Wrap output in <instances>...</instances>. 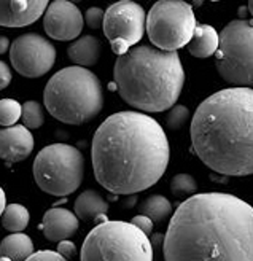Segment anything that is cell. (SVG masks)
<instances>
[{
  "label": "cell",
  "instance_id": "6da1fadb",
  "mask_svg": "<svg viewBox=\"0 0 253 261\" xmlns=\"http://www.w3.org/2000/svg\"><path fill=\"white\" fill-rule=\"evenodd\" d=\"M166 261H253V208L226 193H201L172 214Z\"/></svg>",
  "mask_w": 253,
  "mask_h": 261
},
{
  "label": "cell",
  "instance_id": "7a4b0ae2",
  "mask_svg": "<svg viewBox=\"0 0 253 261\" xmlns=\"http://www.w3.org/2000/svg\"><path fill=\"white\" fill-rule=\"evenodd\" d=\"M91 154L94 177L105 190L136 194L164 175L170 147L155 118L140 112H118L97 127Z\"/></svg>",
  "mask_w": 253,
  "mask_h": 261
},
{
  "label": "cell",
  "instance_id": "3957f363",
  "mask_svg": "<svg viewBox=\"0 0 253 261\" xmlns=\"http://www.w3.org/2000/svg\"><path fill=\"white\" fill-rule=\"evenodd\" d=\"M191 145L214 172L245 177L253 172V91L228 88L207 97L193 115Z\"/></svg>",
  "mask_w": 253,
  "mask_h": 261
},
{
  "label": "cell",
  "instance_id": "277c9868",
  "mask_svg": "<svg viewBox=\"0 0 253 261\" xmlns=\"http://www.w3.org/2000/svg\"><path fill=\"white\" fill-rule=\"evenodd\" d=\"M121 99L142 112H163L175 106L185 85V70L177 51L142 45L119 56L113 69Z\"/></svg>",
  "mask_w": 253,
  "mask_h": 261
},
{
  "label": "cell",
  "instance_id": "5b68a950",
  "mask_svg": "<svg viewBox=\"0 0 253 261\" xmlns=\"http://www.w3.org/2000/svg\"><path fill=\"white\" fill-rule=\"evenodd\" d=\"M43 102L53 118L65 124H83L100 113L104 89L88 69L72 65L56 72L43 91Z\"/></svg>",
  "mask_w": 253,
  "mask_h": 261
},
{
  "label": "cell",
  "instance_id": "8992f818",
  "mask_svg": "<svg viewBox=\"0 0 253 261\" xmlns=\"http://www.w3.org/2000/svg\"><path fill=\"white\" fill-rule=\"evenodd\" d=\"M80 261H153V245L132 223L107 220L86 236Z\"/></svg>",
  "mask_w": 253,
  "mask_h": 261
},
{
  "label": "cell",
  "instance_id": "52a82bcc",
  "mask_svg": "<svg viewBox=\"0 0 253 261\" xmlns=\"http://www.w3.org/2000/svg\"><path fill=\"white\" fill-rule=\"evenodd\" d=\"M34 178L40 190L51 196H69L85 177V158L67 143H53L40 150L34 161Z\"/></svg>",
  "mask_w": 253,
  "mask_h": 261
},
{
  "label": "cell",
  "instance_id": "ba28073f",
  "mask_svg": "<svg viewBox=\"0 0 253 261\" xmlns=\"http://www.w3.org/2000/svg\"><path fill=\"white\" fill-rule=\"evenodd\" d=\"M215 65L224 82L237 88L253 83V28L248 19L231 21L218 34Z\"/></svg>",
  "mask_w": 253,
  "mask_h": 261
},
{
  "label": "cell",
  "instance_id": "9c48e42d",
  "mask_svg": "<svg viewBox=\"0 0 253 261\" xmlns=\"http://www.w3.org/2000/svg\"><path fill=\"white\" fill-rule=\"evenodd\" d=\"M193 7L183 0H159L145 18V32L161 51H177L190 43L196 29Z\"/></svg>",
  "mask_w": 253,
  "mask_h": 261
},
{
  "label": "cell",
  "instance_id": "30bf717a",
  "mask_svg": "<svg viewBox=\"0 0 253 261\" xmlns=\"http://www.w3.org/2000/svg\"><path fill=\"white\" fill-rule=\"evenodd\" d=\"M145 10L132 0H119L104 11L102 29L112 51L119 58L137 45L145 34Z\"/></svg>",
  "mask_w": 253,
  "mask_h": 261
},
{
  "label": "cell",
  "instance_id": "8fae6325",
  "mask_svg": "<svg viewBox=\"0 0 253 261\" xmlns=\"http://www.w3.org/2000/svg\"><path fill=\"white\" fill-rule=\"evenodd\" d=\"M10 61L19 75L38 78L53 69L56 48L38 34H22L10 45Z\"/></svg>",
  "mask_w": 253,
  "mask_h": 261
},
{
  "label": "cell",
  "instance_id": "7c38bea8",
  "mask_svg": "<svg viewBox=\"0 0 253 261\" xmlns=\"http://www.w3.org/2000/svg\"><path fill=\"white\" fill-rule=\"evenodd\" d=\"M83 15L80 8L67 0H55L48 4L43 16V28L48 37L59 42H69L82 34Z\"/></svg>",
  "mask_w": 253,
  "mask_h": 261
},
{
  "label": "cell",
  "instance_id": "4fadbf2b",
  "mask_svg": "<svg viewBox=\"0 0 253 261\" xmlns=\"http://www.w3.org/2000/svg\"><path fill=\"white\" fill-rule=\"evenodd\" d=\"M46 7V0H0V25L26 28L42 16Z\"/></svg>",
  "mask_w": 253,
  "mask_h": 261
},
{
  "label": "cell",
  "instance_id": "5bb4252c",
  "mask_svg": "<svg viewBox=\"0 0 253 261\" xmlns=\"http://www.w3.org/2000/svg\"><path fill=\"white\" fill-rule=\"evenodd\" d=\"M34 150V136L22 124L0 129V158L8 163L26 160Z\"/></svg>",
  "mask_w": 253,
  "mask_h": 261
},
{
  "label": "cell",
  "instance_id": "9a60e30c",
  "mask_svg": "<svg viewBox=\"0 0 253 261\" xmlns=\"http://www.w3.org/2000/svg\"><path fill=\"white\" fill-rule=\"evenodd\" d=\"M38 228L43 231L45 238L51 242H61L67 241L75 236L80 223L73 212L62 207H53L45 212L42 225Z\"/></svg>",
  "mask_w": 253,
  "mask_h": 261
},
{
  "label": "cell",
  "instance_id": "2e32d148",
  "mask_svg": "<svg viewBox=\"0 0 253 261\" xmlns=\"http://www.w3.org/2000/svg\"><path fill=\"white\" fill-rule=\"evenodd\" d=\"M69 59L78 67H91L96 65L100 58V42L94 35H83L69 46Z\"/></svg>",
  "mask_w": 253,
  "mask_h": 261
},
{
  "label": "cell",
  "instance_id": "e0dca14e",
  "mask_svg": "<svg viewBox=\"0 0 253 261\" xmlns=\"http://www.w3.org/2000/svg\"><path fill=\"white\" fill-rule=\"evenodd\" d=\"M186 48L191 56L199 59L214 56L218 48V32L209 24H199L196 25L194 34Z\"/></svg>",
  "mask_w": 253,
  "mask_h": 261
},
{
  "label": "cell",
  "instance_id": "ac0fdd59",
  "mask_svg": "<svg viewBox=\"0 0 253 261\" xmlns=\"http://www.w3.org/2000/svg\"><path fill=\"white\" fill-rule=\"evenodd\" d=\"M107 211H109V202L94 190L83 191L77 198L73 205V214L77 215V218L83 221L96 220L99 215L107 214Z\"/></svg>",
  "mask_w": 253,
  "mask_h": 261
},
{
  "label": "cell",
  "instance_id": "d6986e66",
  "mask_svg": "<svg viewBox=\"0 0 253 261\" xmlns=\"http://www.w3.org/2000/svg\"><path fill=\"white\" fill-rule=\"evenodd\" d=\"M34 253V242L22 232H11L0 242V256H7L11 261H24Z\"/></svg>",
  "mask_w": 253,
  "mask_h": 261
},
{
  "label": "cell",
  "instance_id": "ffe728a7",
  "mask_svg": "<svg viewBox=\"0 0 253 261\" xmlns=\"http://www.w3.org/2000/svg\"><path fill=\"white\" fill-rule=\"evenodd\" d=\"M139 212L140 215L148 217L153 223H163V221L172 214V205L164 196L153 194L140 204Z\"/></svg>",
  "mask_w": 253,
  "mask_h": 261
},
{
  "label": "cell",
  "instance_id": "44dd1931",
  "mask_svg": "<svg viewBox=\"0 0 253 261\" xmlns=\"http://www.w3.org/2000/svg\"><path fill=\"white\" fill-rule=\"evenodd\" d=\"M29 211L21 204H8L4 211L2 225L10 232H21L29 225Z\"/></svg>",
  "mask_w": 253,
  "mask_h": 261
},
{
  "label": "cell",
  "instance_id": "7402d4cb",
  "mask_svg": "<svg viewBox=\"0 0 253 261\" xmlns=\"http://www.w3.org/2000/svg\"><path fill=\"white\" fill-rule=\"evenodd\" d=\"M21 118L22 126L28 129H37L45 123L43 107L37 100H28L21 106Z\"/></svg>",
  "mask_w": 253,
  "mask_h": 261
},
{
  "label": "cell",
  "instance_id": "603a6c76",
  "mask_svg": "<svg viewBox=\"0 0 253 261\" xmlns=\"http://www.w3.org/2000/svg\"><path fill=\"white\" fill-rule=\"evenodd\" d=\"M21 118V103L15 99H0V126H15Z\"/></svg>",
  "mask_w": 253,
  "mask_h": 261
},
{
  "label": "cell",
  "instance_id": "cb8c5ba5",
  "mask_svg": "<svg viewBox=\"0 0 253 261\" xmlns=\"http://www.w3.org/2000/svg\"><path fill=\"white\" fill-rule=\"evenodd\" d=\"M196 190H197V184L193 178V175L190 174H179L170 181V191L174 196H177V198L191 196L196 193Z\"/></svg>",
  "mask_w": 253,
  "mask_h": 261
},
{
  "label": "cell",
  "instance_id": "d4e9b609",
  "mask_svg": "<svg viewBox=\"0 0 253 261\" xmlns=\"http://www.w3.org/2000/svg\"><path fill=\"white\" fill-rule=\"evenodd\" d=\"M190 120V110L186 106H174L170 107L167 116H166V126L170 130L182 129Z\"/></svg>",
  "mask_w": 253,
  "mask_h": 261
},
{
  "label": "cell",
  "instance_id": "484cf974",
  "mask_svg": "<svg viewBox=\"0 0 253 261\" xmlns=\"http://www.w3.org/2000/svg\"><path fill=\"white\" fill-rule=\"evenodd\" d=\"M83 21L88 24V28L91 29H100L104 22V10L97 7H91L86 10Z\"/></svg>",
  "mask_w": 253,
  "mask_h": 261
},
{
  "label": "cell",
  "instance_id": "4316f807",
  "mask_svg": "<svg viewBox=\"0 0 253 261\" xmlns=\"http://www.w3.org/2000/svg\"><path fill=\"white\" fill-rule=\"evenodd\" d=\"M24 261H67V259L62 258L58 252L40 250V252H34L28 259H24Z\"/></svg>",
  "mask_w": 253,
  "mask_h": 261
},
{
  "label": "cell",
  "instance_id": "83f0119b",
  "mask_svg": "<svg viewBox=\"0 0 253 261\" xmlns=\"http://www.w3.org/2000/svg\"><path fill=\"white\" fill-rule=\"evenodd\" d=\"M62 258H65L67 261H70V259H73L75 256H77V245L72 242V241H61V242H58V250H56Z\"/></svg>",
  "mask_w": 253,
  "mask_h": 261
},
{
  "label": "cell",
  "instance_id": "f1b7e54d",
  "mask_svg": "<svg viewBox=\"0 0 253 261\" xmlns=\"http://www.w3.org/2000/svg\"><path fill=\"white\" fill-rule=\"evenodd\" d=\"M131 223L134 225L136 228H139L145 236H150V234L153 232V226L155 223L148 218V217H145V215H136L134 218L131 220Z\"/></svg>",
  "mask_w": 253,
  "mask_h": 261
},
{
  "label": "cell",
  "instance_id": "f546056e",
  "mask_svg": "<svg viewBox=\"0 0 253 261\" xmlns=\"http://www.w3.org/2000/svg\"><path fill=\"white\" fill-rule=\"evenodd\" d=\"M10 83H11V70L4 61H0V91L5 89Z\"/></svg>",
  "mask_w": 253,
  "mask_h": 261
},
{
  "label": "cell",
  "instance_id": "4dcf8cb0",
  "mask_svg": "<svg viewBox=\"0 0 253 261\" xmlns=\"http://www.w3.org/2000/svg\"><path fill=\"white\" fill-rule=\"evenodd\" d=\"M10 40H8V37L5 35H0V55H4L7 53V51L10 49Z\"/></svg>",
  "mask_w": 253,
  "mask_h": 261
},
{
  "label": "cell",
  "instance_id": "1f68e13d",
  "mask_svg": "<svg viewBox=\"0 0 253 261\" xmlns=\"http://www.w3.org/2000/svg\"><path fill=\"white\" fill-rule=\"evenodd\" d=\"M5 207H7V198H5V191L4 188L0 187V217H2L4 211H5Z\"/></svg>",
  "mask_w": 253,
  "mask_h": 261
},
{
  "label": "cell",
  "instance_id": "d6a6232c",
  "mask_svg": "<svg viewBox=\"0 0 253 261\" xmlns=\"http://www.w3.org/2000/svg\"><path fill=\"white\" fill-rule=\"evenodd\" d=\"M247 15H248L247 7H241V8H239V19H247V18H245Z\"/></svg>",
  "mask_w": 253,
  "mask_h": 261
},
{
  "label": "cell",
  "instance_id": "836d02e7",
  "mask_svg": "<svg viewBox=\"0 0 253 261\" xmlns=\"http://www.w3.org/2000/svg\"><path fill=\"white\" fill-rule=\"evenodd\" d=\"M0 261H11V259L7 258V256H0Z\"/></svg>",
  "mask_w": 253,
  "mask_h": 261
}]
</instances>
